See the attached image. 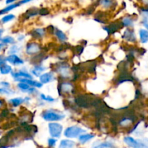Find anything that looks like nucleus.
Listing matches in <instances>:
<instances>
[{
  "instance_id": "nucleus-40",
  "label": "nucleus",
  "mask_w": 148,
  "mask_h": 148,
  "mask_svg": "<svg viewBox=\"0 0 148 148\" xmlns=\"http://www.w3.org/2000/svg\"><path fill=\"white\" fill-rule=\"evenodd\" d=\"M5 61H6V59H4V56H0V66L2 65L3 64L5 63Z\"/></svg>"
},
{
  "instance_id": "nucleus-9",
  "label": "nucleus",
  "mask_w": 148,
  "mask_h": 148,
  "mask_svg": "<svg viewBox=\"0 0 148 148\" xmlns=\"http://www.w3.org/2000/svg\"><path fill=\"white\" fill-rule=\"evenodd\" d=\"M33 120V114L28 110H25L22 112V114L20 116L19 121L21 124H28V123L32 122Z\"/></svg>"
},
{
  "instance_id": "nucleus-14",
  "label": "nucleus",
  "mask_w": 148,
  "mask_h": 148,
  "mask_svg": "<svg viewBox=\"0 0 148 148\" xmlns=\"http://www.w3.org/2000/svg\"><path fill=\"white\" fill-rule=\"evenodd\" d=\"M54 79V75L51 72H48V73L43 74L40 76V81L41 83L46 84L49 83V82L52 81Z\"/></svg>"
},
{
  "instance_id": "nucleus-42",
  "label": "nucleus",
  "mask_w": 148,
  "mask_h": 148,
  "mask_svg": "<svg viewBox=\"0 0 148 148\" xmlns=\"http://www.w3.org/2000/svg\"><path fill=\"white\" fill-rule=\"evenodd\" d=\"M12 2H14V1H6V3H7V4H11V3H12Z\"/></svg>"
},
{
  "instance_id": "nucleus-10",
  "label": "nucleus",
  "mask_w": 148,
  "mask_h": 148,
  "mask_svg": "<svg viewBox=\"0 0 148 148\" xmlns=\"http://www.w3.org/2000/svg\"><path fill=\"white\" fill-rule=\"evenodd\" d=\"M6 61H7L10 64H12L14 65H20L23 64V61L15 54L10 55L9 56H7L6 58Z\"/></svg>"
},
{
  "instance_id": "nucleus-19",
  "label": "nucleus",
  "mask_w": 148,
  "mask_h": 148,
  "mask_svg": "<svg viewBox=\"0 0 148 148\" xmlns=\"http://www.w3.org/2000/svg\"><path fill=\"white\" fill-rule=\"evenodd\" d=\"M93 148H115V146L108 142H104V143H94Z\"/></svg>"
},
{
  "instance_id": "nucleus-1",
  "label": "nucleus",
  "mask_w": 148,
  "mask_h": 148,
  "mask_svg": "<svg viewBox=\"0 0 148 148\" xmlns=\"http://www.w3.org/2000/svg\"><path fill=\"white\" fill-rule=\"evenodd\" d=\"M102 102L100 98L89 94H81L75 98V104L78 107L84 108H97Z\"/></svg>"
},
{
  "instance_id": "nucleus-7",
  "label": "nucleus",
  "mask_w": 148,
  "mask_h": 148,
  "mask_svg": "<svg viewBox=\"0 0 148 148\" xmlns=\"http://www.w3.org/2000/svg\"><path fill=\"white\" fill-rule=\"evenodd\" d=\"M123 26L122 21L120 20H117V21H115L111 23L110 24H109L107 26L104 27V29L108 33V34H113V33H115L118 30H120V28H122Z\"/></svg>"
},
{
  "instance_id": "nucleus-23",
  "label": "nucleus",
  "mask_w": 148,
  "mask_h": 148,
  "mask_svg": "<svg viewBox=\"0 0 148 148\" xmlns=\"http://www.w3.org/2000/svg\"><path fill=\"white\" fill-rule=\"evenodd\" d=\"M45 69V68L44 66H42L41 65H36L33 68V69L31 70L32 73L36 77H39V75H41L42 72H44Z\"/></svg>"
},
{
  "instance_id": "nucleus-12",
  "label": "nucleus",
  "mask_w": 148,
  "mask_h": 148,
  "mask_svg": "<svg viewBox=\"0 0 148 148\" xmlns=\"http://www.w3.org/2000/svg\"><path fill=\"white\" fill-rule=\"evenodd\" d=\"M123 38L127 41L134 42L136 41V36H135L134 33L131 29H126L125 31L124 35L123 36Z\"/></svg>"
},
{
  "instance_id": "nucleus-38",
  "label": "nucleus",
  "mask_w": 148,
  "mask_h": 148,
  "mask_svg": "<svg viewBox=\"0 0 148 148\" xmlns=\"http://www.w3.org/2000/svg\"><path fill=\"white\" fill-rule=\"evenodd\" d=\"M142 13L143 14V17L145 20H148V10H142Z\"/></svg>"
},
{
  "instance_id": "nucleus-2",
  "label": "nucleus",
  "mask_w": 148,
  "mask_h": 148,
  "mask_svg": "<svg viewBox=\"0 0 148 148\" xmlns=\"http://www.w3.org/2000/svg\"><path fill=\"white\" fill-rule=\"evenodd\" d=\"M52 68L59 74V76L63 79H68L71 76V69H70L69 65L65 62L57 63L52 65Z\"/></svg>"
},
{
  "instance_id": "nucleus-31",
  "label": "nucleus",
  "mask_w": 148,
  "mask_h": 148,
  "mask_svg": "<svg viewBox=\"0 0 148 148\" xmlns=\"http://www.w3.org/2000/svg\"><path fill=\"white\" fill-rule=\"evenodd\" d=\"M102 4L104 6V7H106V8H109V7H111L113 6V4L114 2L112 1H100Z\"/></svg>"
},
{
  "instance_id": "nucleus-17",
  "label": "nucleus",
  "mask_w": 148,
  "mask_h": 148,
  "mask_svg": "<svg viewBox=\"0 0 148 148\" xmlns=\"http://www.w3.org/2000/svg\"><path fill=\"white\" fill-rule=\"evenodd\" d=\"M38 14H39V10L36 7H32L30 8L29 10H28L26 11V12L23 14V16H25L26 19L29 18L30 17H33V16L37 15Z\"/></svg>"
},
{
  "instance_id": "nucleus-15",
  "label": "nucleus",
  "mask_w": 148,
  "mask_h": 148,
  "mask_svg": "<svg viewBox=\"0 0 148 148\" xmlns=\"http://www.w3.org/2000/svg\"><path fill=\"white\" fill-rule=\"evenodd\" d=\"M45 54H46V52L41 51L40 53H39V54H37L36 56H34V57L32 58V59L30 60V62H31V63H33H33H34V64H36L41 63V62L44 59H46V56H45Z\"/></svg>"
},
{
  "instance_id": "nucleus-21",
  "label": "nucleus",
  "mask_w": 148,
  "mask_h": 148,
  "mask_svg": "<svg viewBox=\"0 0 148 148\" xmlns=\"http://www.w3.org/2000/svg\"><path fill=\"white\" fill-rule=\"evenodd\" d=\"M94 137V134H82L79 137V142L81 144H85L86 143L89 142V140H91L93 137Z\"/></svg>"
},
{
  "instance_id": "nucleus-37",
  "label": "nucleus",
  "mask_w": 148,
  "mask_h": 148,
  "mask_svg": "<svg viewBox=\"0 0 148 148\" xmlns=\"http://www.w3.org/2000/svg\"><path fill=\"white\" fill-rule=\"evenodd\" d=\"M56 142L57 140H55V139L50 138L48 140V144H49V145L50 146V147H53V146H55V144H56Z\"/></svg>"
},
{
  "instance_id": "nucleus-5",
  "label": "nucleus",
  "mask_w": 148,
  "mask_h": 148,
  "mask_svg": "<svg viewBox=\"0 0 148 148\" xmlns=\"http://www.w3.org/2000/svg\"><path fill=\"white\" fill-rule=\"evenodd\" d=\"M85 130L78 127H71L65 130L64 135L68 138H75L78 136H81L82 133L85 132Z\"/></svg>"
},
{
  "instance_id": "nucleus-26",
  "label": "nucleus",
  "mask_w": 148,
  "mask_h": 148,
  "mask_svg": "<svg viewBox=\"0 0 148 148\" xmlns=\"http://www.w3.org/2000/svg\"><path fill=\"white\" fill-rule=\"evenodd\" d=\"M23 101H24V100L21 98H13V99L10 100V103H11V105L14 107L18 106L19 105L23 103Z\"/></svg>"
},
{
  "instance_id": "nucleus-13",
  "label": "nucleus",
  "mask_w": 148,
  "mask_h": 148,
  "mask_svg": "<svg viewBox=\"0 0 148 148\" xmlns=\"http://www.w3.org/2000/svg\"><path fill=\"white\" fill-rule=\"evenodd\" d=\"M30 35L36 39H41L45 35V30L43 28H36L30 32Z\"/></svg>"
},
{
  "instance_id": "nucleus-24",
  "label": "nucleus",
  "mask_w": 148,
  "mask_h": 148,
  "mask_svg": "<svg viewBox=\"0 0 148 148\" xmlns=\"http://www.w3.org/2000/svg\"><path fill=\"white\" fill-rule=\"evenodd\" d=\"M0 72L2 75H7V74L10 73L12 72V67L6 63L3 64L2 65L0 66Z\"/></svg>"
},
{
  "instance_id": "nucleus-44",
  "label": "nucleus",
  "mask_w": 148,
  "mask_h": 148,
  "mask_svg": "<svg viewBox=\"0 0 148 148\" xmlns=\"http://www.w3.org/2000/svg\"><path fill=\"white\" fill-rule=\"evenodd\" d=\"M144 25H145V27H147V29H148V24H147V23H144Z\"/></svg>"
},
{
  "instance_id": "nucleus-29",
  "label": "nucleus",
  "mask_w": 148,
  "mask_h": 148,
  "mask_svg": "<svg viewBox=\"0 0 148 148\" xmlns=\"http://www.w3.org/2000/svg\"><path fill=\"white\" fill-rule=\"evenodd\" d=\"M14 18H15L14 14H7V15H5L4 17H2L1 21L3 23H7V22H10L11 21V20H12Z\"/></svg>"
},
{
  "instance_id": "nucleus-25",
  "label": "nucleus",
  "mask_w": 148,
  "mask_h": 148,
  "mask_svg": "<svg viewBox=\"0 0 148 148\" xmlns=\"http://www.w3.org/2000/svg\"><path fill=\"white\" fill-rule=\"evenodd\" d=\"M1 43L4 44H13L15 43V40L11 36H5L1 39Z\"/></svg>"
},
{
  "instance_id": "nucleus-39",
  "label": "nucleus",
  "mask_w": 148,
  "mask_h": 148,
  "mask_svg": "<svg viewBox=\"0 0 148 148\" xmlns=\"http://www.w3.org/2000/svg\"><path fill=\"white\" fill-rule=\"evenodd\" d=\"M0 85H1L2 86V88H10V83H8V82H0Z\"/></svg>"
},
{
  "instance_id": "nucleus-18",
  "label": "nucleus",
  "mask_w": 148,
  "mask_h": 148,
  "mask_svg": "<svg viewBox=\"0 0 148 148\" xmlns=\"http://www.w3.org/2000/svg\"><path fill=\"white\" fill-rule=\"evenodd\" d=\"M75 143L73 141L68 140H62L59 144V148H73L75 146Z\"/></svg>"
},
{
  "instance_id": "nucleus-28",
  "label": "nucleus",
  "mask_w": 148,
  "mask_h": 148,
  "mask_svg": "<svg viewBox=\"0 0 148 148\" xmlns=\"http://www.w3.org/2000/svg\"><path fill=\"white\" fill-rule=\"evenodd\" d=\"M122 23L125 26H132L133 25V19L130 17H126L122 20Z\"/></svg>"
},
{
  "instance_id": "nucleus-35",
  "label": "nucleus",
  "mask_w": 148,
  "mask_h": 148,
  "mask_svg": "<svg viewBox=\"0 0 148 148\" xmlns=\"http://www.w3.org/2000/svg\"><path fill=\"white\" fill-rule=\"evenodd\" d=\"M95 10V5H91L90 7H89L86 10V14H90L93 12V11Z\"/></svg>"
},
{
  "instance_id": "nucleus-43",
  "label": "nucleus",
  "mask_w": 148,
  "mask_h": 148,
  "mask_svg": "<svg viewBox=\"0 0 148 148\" xmlns=\"http://www.w3.org/2000/svg\"><path fill=\"white\" fill-rule=\"evenodd\" d=\"M2 33H3V30H2V29H0V38H1Z\"/></svg>"
},
{
  "instance_id": "nucleus-41",
  "label": "nucleus",
  "mask_w": 148,
  "mask_h": 148,
  "mask_svg": "<svg viewBox=\"0 0 148 148\" xmlns=\"http://www.w3.org/2000/svg\"><path fill=\"white\" fill-rule=\"evenodd\" d=\"M4 101H3V100H1V99H0V108H2V107L4 106Z\"/></svg>"
},
{
  "instance_id": "nucleus-22",
  "label": "nucleus",
  "mask_w": 148,
  "mask_h": 148,
  "mask_svg": "<svg viewBox=\"0 0 148 148\" xmlns=\"http://www.w3.org/2000/svg\"><path fill=\"white\" fill-rule=\"evenodd\" d=\"M55 36H57V38L59 39V40H60V41L65 42V40H67L66 35H65L62 31L59 30V29H57V28L55 29Z\"/></svg>"
},
{
  "instance_id": "nucleus-4",
  "label": "nucleus",
  "mask_w": 148,
  "mask_h": 148,
  "mask_svg": "<svg viewBox=\"0 0 148 148\" xmlns=\"http://www.w3.org/2000/svg\"><path fill=\"white\" fill-rule=\"evenodd\" d=\"M58 92L59 95H65L75 93V88L73 85L69 82H62L58 85Z\"/></svg>"
},
{
  "instance_id": "nucleus-6",
  "label": "nucleus",
  "mask_w": 148,
  "mask_h": 148,
  "mask_svg": "<svg viewBox=\"0 0 148 148\" xmlns=\"http://www.w3.org/2000/svg\"><path fill=\"white\" fill-rule=\"evenodd\" d=\"M49 134L52 137H60L62 131V126L58 123H50L49 124Z\"/></svg>"
},
{
  "instance_id": "nucleus-11",
  "label": "nucleus",
  "mask_w": 148,
  "mask_h": 148,
  "mask_svg": "<svg viewBox=\"0 0 148 148\" xmlns=\"http://www.w3.org/2000/svg\"><path fill=\"white\" fill-rule=\"evenodd\" d=\"M28 1H28V0H27V1H20V2H18V3H16V4H10V5L7 6V7H6L5 8L3 9V10H0V15H1V14H5V13H7V12H10V10H13V9L16 8V7H19V6H20V4H25V3L28 2Z\"/></svg>"
},
{
  "instance_id": "nucleus-3",
  "label": "nucleus",
  "mask_w": 148,
  "mask_h": 148,
  "mask_svg": "<svg viewBox=\"0 0 148 148\" xmlns=\"http://www.w3.org/2000/svg\"><path fill=\"white\" fill-rule=\"evenodd\" d=\"M42 117L44 119L47 121H56L62 119L65 116L58 111L54 110H47L44 111L42 114Z\"/></svg>"
},
{
  "instance_id": "nucleus-16",
  "label": "nucleus",
  "mask_w": 148,
  "mask_h": 148,
  "mask_svg": "<svg viewBox=\"0 0 148 148\" xmlns=\"http://www.w3.org/2000/svg\"><path fill=\"white\" fill-rule=\"evenodd\" d=\"M107 13L104 12L100 11L96 14L95 20L97 22H100L101 23H104L107 21Z\"/></svg>"
},
{
  "instance_id": "nucleus-32",
  "label": "nucleus",
  "mask_w": 148,
  "mask_h": 148,
  "mask_svg": "<svg viewBox=\"0 0 148 148\" xmlns=\"http://www.w3.org/2000/svg\"><path fill=\"white\" fill-rule=\"evenodd\" d=\"M9 116H10V111H9L7 109L3 110V111H1V114H0V117H1V119L7 118Z\"/></svg>"
},
{
  "instance_id": "nucleus-20",
  "label": "nucleus",
  "mask_w": 148,
  "mask_h": 148,
  "mask_svg": "<svg viewBox=\"0 0 148 148\" xmlns=\"http://www.w3.org/2000/svg\"><path fill=\"white\" fill-rule=\"evenodd\" d=\"M139 37H140L141 42L143 43L148 42V30L145 29H141L139 30Z\"/></svg>"
},
{
  "instance_id": "nucleus-33",
  "label": "nucleus",
  "mask_w": 148,
  "mask_h": 148,
  "mask_svg": "<svg viewBox=\"0 0 148 148\" xmlns=\"http://www.w3.org/2000/svg\"><path fill=\"white\" fill-rule=\"evenodd\" d=\"M41 98L42 100H44V101H48V102H53V101H55V99L52 98V97L45 96L44 94H41Z\"/></svg>"
},
{
  "instance_id": "nucleus-8",
  "label": "nucleus",
  "mask_w": 148,
  "mask_h": 148,
  "mask_svg": "<svg viewBox=\"0 0 148 148\" xmlns=\"http://www.w3.org/2000/svg\"><path fill=\"white\" fill-rule=\"evenodd\" d=\"M41 51V49L40 45L38 44L37 43L30 42L26 45V53H27V54H36L38 53H40Z\"/></svg>"
},
{
  "instance_id": "nucleus-27",
  "label": "nucleus",
  "mask_w": 148,
  "mask_h": 148,
  "mask_svg": "<svg viewBox=\"0 0 148 148\" xmlns=\"http://www.w3.org/2000/svg\"><path fill=\"white\" fill-rule=\"evenodd\" d=\"M73 53L75 56H79L84 51V47L82 46H74V47H73Z\"/></svg>"
},
{
  "instance_id": "nucleus-34",
  "label": "nucleus",
  "mask_w": 148,
  "mask_h": 148,
  "mask_svg": "<svg viewBox=\"0 0 148 148\" xmlns=\"http://www.w3.org/2000/svg\"><path fill=\"white\" fill-rule=\"evenodd\" d=\"M19 51V48L17 47V46H13L10 48V51H9V53H11V55H13V53H17V51Z\"/></svg>"
},
{
  "instance_id": "nucleus-36",
  "label": "nucleus",
  "mask_w": 148,
  "mask_h": 148,
  "mask_svg": "<svg viewBox=\"0 0 148 148\" xmlns=\"http://www.w3.org/2000/svg\"><path fill=\"white\" fill-rule=\"evenodd\" d=\"M49 13V10L46 8H41L39 10V14H41V15H46V14H48Z\"/></svg>"
},
{
  "instance_id": "nucleus-30",
  "label": "nucleus",
  "mask_w": 148,
  "mask_h": 148,
  "mask_svg": "<svg viewBox=\"0 0 148 148\" xmlns=\"http://www.w3.org/2000/svg\"><path fill=\"white\" fill-rule=\"evenodd\" d=\"M17 87H18L19 89H20L23 91H28V90L30 88V85H28V84L23 83V82L19 83L18 85H17Z\"/></svg>"
}]
</instances>
